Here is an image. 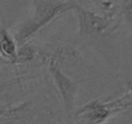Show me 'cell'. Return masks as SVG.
<instances>
[{"instance_id": "1", "label": "cell", "mask_w": 132, "mask_h": 124, "mask_svg": "<svg viewBox=\"0 0 132 124\" xmlns=\"http://www.w3.org/2000/svg\"><path fill=\"white\" fill-rule=\"evenodd\" d=\"M75 0H33V12L24 20L17 23L9 31L17 46L31 42L39 31L72 10Z\"/></svg>"}, {"instance_id": "2", "label": "cell", "mask_w": 132, "mask_h": 124, "mask_svg": "<svg viewBox=\"0 0 132 124\" xmlns=\"http://www.w3.org/2000/svg\"><path fill=\"white\" fill-rule=\"evenodd\" d=\"M132 105L131 87L119 99L101 100L100 99L87 102L73 113L75 124H104L112 117L129 109Z\"/></svg>"}, {"instance_id": "3", "label": "cell", "mask_w": 132, "mask_h": 124, "mask_svg": "<svg viewBox=\"0 0 132 124\" xmlns=\"http://www.w3.org/2000/svg\"><path fill=\"white\" fill-rule=\"evenodd\" d=\"M72 10L77 16L79 35L82 38H100L108 31H115L118 27V25L115 24L116 10L108 14H99L76 1Z\"/></svg>"}, {"instance_id": "4", "label": "cell", "mask_w": 132, "mask_h": 124, "mask_svg": "<svg viewBox=\"0 0 132 124\" xmlns=\"http://www.w3.org/2000/svg\"><path fill=\"white\" fill-rule=\"evenodd\" d=\"M46 62L48 64V71L52 75L53 83L62 98L66 115L69 119H72L75 111L78 87L81 82H84V80L76 81L71 79L63 73L60 64L53 59H48Z\"/></svg>"}, {"instance_id": "5", "label": "cell", "mask_w": 132, "mask_h": 124, "mask_svg": "<svg viewBox=\"0 0 132 124\" xmlns=\"http://www.w3.org/2000/svg\"><path fill=\"white\" fill-rule=\"evenodd\" d=\"M17 47L11 33L4 26H0V58L10 65L15 66Z\"/></svg>"}, {"instance_id": "6", "label": "cell", "mask_w": 132, "mask_h": 124, "mask_svg": "<svg viewBox=\"0 0 132 124\" xmlns=\"http://www.w3.org/2000/svg\"><path fill=\"white\" fill-rule=\"evenodd\" d=\"M35 61H42V47L31 42H28L17 47L15 66L27 64Z\"/></svg>"}, {"instance_id": "7", "label": "cell", "mask_w": 132, "mask_h": 124, "mask_svg": "<svg viewBox=\"0 0 132 124\" xmlns=\"http://www.w3.org/2000/svg\"><path fill=\"white\" fill-rule=\"evenodd\" d=\"M95 7L101 10V14H108L116 10V6L110 0H87Z\"/></svg>"}, {"instance_id": "8", "label": "cell", "mask_w": 132, "mask_h": 124, "mask_svg": "<svg viewBox=\"0 0 132 124\" xmlns=\"http://www.w3.org/2000/svg\"><path fill=\"white\" fill-rule=\"evenodd\" d=\"M119 15L120 17H127L128 21L130 23L131 21V0H121L120 6H119Z\"/></svg>"}, {"instance_id": "9", "label": "cell", "mask_w": 132, "mask_h": 124, "mask_svg": "<svg viewBox=\"0 0 132 124\" xmlns=\"http://www.w3.org/2000/svg\"><path fill=\"white\" fill-rule=\"evenodd\" d=\"M0 124H17V122L8 117L0 114Z\"/></svg>"}, {"instance_id": "10", "label": "cell", "mask_w": 132, "mask_h": 124, "mask_svg": "<svg viewBox=\"0 0 132 124\" xmlns=\"http://www.w3.org/2000/svg\"><path fill=\"white\" fill-rule=\"evenodd\" d=\"M0 59H1V58H0Z\"/></svg>"}]
</instances>
